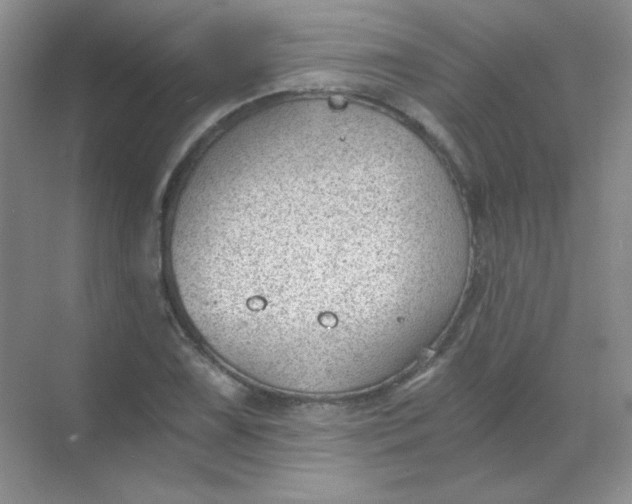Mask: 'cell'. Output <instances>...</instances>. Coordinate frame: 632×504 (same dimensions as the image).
<instances>
[{"label": "cell", "mask_w": 632, "mask_h": 504, "mask_svg": "<svg viewBox=\"0 0 632 504\" xmlns=\"http://www.w3.org/2000/svg\"><path fill=\"white\" fill-rule=\"evenodd\" d=\"M362 171L304 157L247 169L185 201L168 236L192 322L241 350L355 342L366 256Z\"/></svg>", "instance_id": "obj_1"}]
</instances>
